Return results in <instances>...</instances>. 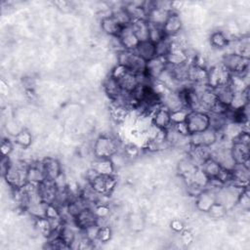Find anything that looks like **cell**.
Wrapping results in <instances>:
<instances>
[{"instance_id":"6da1fadb","label":"cell","mask_w":250,"mask_h":250,"mask_svg":"<svg viewBox=\"0 0 250 250\" xmlns=\"http://www.w3.org/2000/svg\"><path fill=\"white\" fill-rule=\"evenodd\" d=\"M117 63L124 66L131 73L141 74L145 72L146 62L139 57L135 51L122 49L117 54Z\"/></svg>"},{"instance_id":"7a4b0ae2","label":"cell","mask_w":250,"mask_h":250,"mask_svg":"<svg viewBox=\"0 0 250 250\" xmlns=\"http://www.w3.org/2000/svg\"><path fill=\"white\" fill-rule=\"evenodd\" d=\"M185 123L190 136L207 130L210 127V116L205 111L190 110L187 115Z\"/></svg>"},{"instance_id":"3957f363","label":"cell","mask_w":250,"mask_h":250,"mask_svg":"<svg viewBox=\"0 0 250 250\" xmlns=\"http://www.w3.org/2000/svg\"><path fill=\"white\" fill-rule=\"evenodd\" d=\"M117 142L109 136L101 135L94 143L93 152L95 158H111L117 153Z\"/></svg>"},{"instance_id":"277c9868","label":"cell","mask_w":250,"mask_h":250,"mask_svg":"<svg viewBox=\"0 0 250 250\" xmlns=\"http://www.w3.org/2000/svg\"><path fill=\"white\" fill-rule=\"evenodd\" d=\"M221 64L230 74H245L248 72L249 59L235 53L224 55Z\"/></svg>"},{"instance_id":"5b68a950","label":"cell","mask_w":250,"mask_h":250,"mask_svg":"<svg viewBox=\"0 0 250 250\" xmlns=\"http://www.w3.org/2000/svg\"><path fill=\"white\" fill-rule=\"evenodd\" d=\"M28 166L12 164L9 166L3 177L8 185L13 188H21L26 184V170Z\"/></svg>"},{"instance_id":"8992f818","label":"cell","mask_w":250,"mask_h":250,"mask_svg":"<svg viewBox=\"0 0 250 250\" xmlns=\"http://www.w3.org/2000/svg\"><path fill=\"white\" fill-rule=\"evenodd\" d=\"M230 73L220 63L207 69V86L216 89L229 84Z\"/></svg>"},{"instance_id":"52a82bcc","label":"cell","mask_w":250,"mask_h":250,"mask_svg":"<svg viewBox=\"0 0 250 250\" xmlns=\"http://www.w3.org/2000/svg\"><path fill=\"white\" fill-rule=\"evenodd\" d=\"M90 188L99 195H109V193L115 188L116 180L114 176L97 175L91 181L88 182Z\"/></svg>"},{"instance_id":"ba28073f","label":"cell","mask_w":250,"mask_h":250,"mask_svg":"<svg viewBox=\"0 0 250 250\" xmlns=\"http://www.w3.org/2000/svg\"><path fill=\"white\" fill-rule=\"evenodd\" d=\"M219 133L212 128L196 133L189 136V146H207L212 147L215 144L218 143Z\"/></svg>"},{"instance_id":"9c48e42d","label":"cell","mask_w":250,"mask_h":250,"mask_svg":"<svg viewBox=\"0 0 250 250\" xmlns=\"http://www.w3.org/2000/svg\"><path fill=\"white\" fill-rule=\"evenodd\" d=\"M167 68V62L164 57H158L151 59L150 61L146 62L145 74L152 81L157 80L160 75L165 71Z\"/></svg>"},{"instance_id":"30bf717a","label":"cell","mask_w":250,"mask_h":250,"mask_svg":"<svg viewBox=\"0 0 250 250\" xmlns=\"http://www.w3.org/2000/svg\"><path fill=\"white\" fill-rule=\"evenodd\" d=\"M116 38H117L120 46L123 48V50L134 51L140 43L139 39L137 38V36L135 35V33L132 29L131 24L123 26Z\"/></svg>"},{"instance_id":"8fae6325","label":"cell","mask_w":250,"mask_h":250,"mask_svg":"<svg viewBox=\"0 0 250 250\" xmlns=\"http://www.w3.org/2000/svg\"><path fill=\"white\" fill-rule=\"evenodd\" d=\"M40 163L47 181L54 182L62 173L61 163L54 157H45Z\"/></svg>"},{"instance_id":"7c38bea8","label":"cell","mask_w":250,"mask_h":250,"mask_svg":"<svg viewBox=\"0 0 250 250\" xmlns=\"http://www.w3.org/2000/svg\"><path fill=\"white\" fill-rule=\"evenodd\" d=\"M74 225L79 229H86L94 225H98V217L93 208L87 207L74 217Z\"/></svg>"},{"instance_id":"4fadbf2b","label":"cell","mask_w":250,"mask_h":250,"mask_svg":"<svg viewBox=\"0 0 250 250\" xmlns=\"http://www.w3.org/2000/svg\"><path fill=\"white\" fill-rule=\"evenodd\" d=\"M216 202V191L205 188L195 196V205L196 208L201 211L207 213L211 206Z\"/></svg>"},{"instance_id":"5bb4252c","label":"cell","mask_w":250,"mask_h":250,"mask_svg":"<svg viewBox=\"0 0 250 250\" xmlns=\"http://www.w3.org/2000/svg\"><path fill=\"white\" fill-rule=\"evenodd\" d=\"M183 28V21L177 12H171L165 23L162 26L166 37H173L180 34Z\"/></svg>"},{"instance_id":"9a60e30c","label":"cell","mask_w":250,"mask_h":250,"mask_svg":"<svg viewBox=\"0 0 250 250\" xmlns=\"http://www.w3.org/2000/svg\"><path fill=\"white\" fill-rule=\"evenodd\" d=\"M198 101H199V110L205 111L208 113L212 110V108L218 103V99L214 89H211L209 87L205 88L202 92L198 94Z\"/></svg>"},{"instance_id":"2e32d148","label":"cell","mask_w":250,"mask_h":250,"mask_svg":"<svg viewBox=\"0 0 250 250\" xmlns=\"http://www.w3.org/2000/svg\"><path fill=\"white\" fill-rule=\"evenodd\" d=\"M150 121L154 127L161 130H167L172 126L170 111L162 105L151 114Z\"/></svg>"},{"instance_id":"e0dca14e","label":"cell","mask_w":250,"mask_h":250,"mask_svg":"<svg viewBox=\"0 0 250 250\" xmlns=\"http://www.w3.org/2000/svg\"><path fill=\"white\" fill-rule=\"evenodd\" d=\"M160 104L163 107L168 109L170 112L175 111L181 108H184L179 92L176 91H167L159 97Z\"/></svg>"},{"instance_id":"ac0fdd59","label":"cell","mask_w":250,"mask_h":250,"mask_svg":"<svg viewBox=\"0 0 250 250\" xmlns=\"http://www.w3.org/2000/svg\"><path fill=\"white\" fill-rule=\"evenodd\" d=\"M230 154L235 162V164H245L249 163V146L242 145L238 142H231ZM249 166V165H248Z\"/></svg>"},{"instance_id":"d6986e66","label":"cell","mask_w":250,"mask_h":250,"mask_svg":"<svg viewBox=\"0 0 250 250\" xmlns=\"http://www.w3.org/2000/svg\"><path fill=\"white\" fill-rule=\"evenodd\" d=\"M103 87H104V93L112 102L118 101L123 94V91L120 87L118 80L112 77L110 74L104 79L103 83Z\"/></svg>"},{"instance_id":"ffe728a7","label":"cell","mask_w":250,"mask_h":250,"mask_svg":"<svg viewBox=\"0 0 250 250\" xmlns=\"http://www.w3.org/2000/svg\"><path fill=\"white\" fill-rule=\"evenodd\" d=\"M98 175L113 176L114 174V163L111 158H95L91 167Z\"/></svg>"},{"instance_id":"44dd1931","label":"cell","mask_w":250,"mask_h":250,"mask_svg":"<svg viewBox=\"0 0 250 250\" xmlns=\"http://www.w3.org/2000/svg\"><path fill=\"white\" fill-rule=\"evenodd\" d=\"M122 27L123 26L111 15L104 16V18H102L101 28L105 34L109 36L117 37Z\"/></svg>"},{"instance_id":"7402d4cb","label":"cell","mask_w":250,"mask_h":250,"mask_svg":"<svg viewBox=\"0 0 250 250\" xmlns=\"http://www.w3.org/2000/svg\"><path fill=\"white\" fill-rule=\"evenodd\" d=\"M46 181L44 172L41 167V163L39 165L31 164L28 165L26 170V183L38 187L40 184Z\"/></svg>"},{"instance_id":"603a6c76","label":"cell","mask_w":250,"mask_h":250,"mask_svg":"<svg viewBox=\"0 0 250 250\" xmlns=\"http://www.w3.org/2000/svg\"><path fill=\"white\" fill-rule=\"evenodd\" d=\"M134 51L137 53L139 57H141L146 62H148L156 57L155 44L150 40L140 42Z\"/></svg>"},{"instance_id":"cb8c5ba5","label":"cell","mask_w":250,"mask_h":250,"mask_svg":"<svg viewBox=\"0 0 250 250\" xmlns=\"http://www.w3.org/2000/svg\"><path fill=\"white\" fill-rule=\"evenodd\" d=\"M170 13L171 12H169V11L153 7L152 9H150L147 12L146 21H148V23L159 25V26H163V24L165 23L166 20L168 19Z\"/></svg>"},{"instance_id":"d4e9b609","label":"cell","mask_w":250,"mask_h":250,"mask_svg":"<svg viewBox=\"0 0 250 250\" xmlns=\"http://www.w3.org/2000/svg\"><path fill=\"white\" fill-rule=\"evenodd\" d=\"M200 169L205 173V175L210 179H217L222 167L221 165L213 158V157H209L207 158L200 166Z\"/></svg>"},{"instance_id":"484cf974","label":"cell","mask_w":250,"mask_h":250,"mask_svg":"<svg viewBox=\"0 0 250 250\" xmlns=\"http://www.w3.org/2000/svg\"><path fill=\"white\" fill-rule=\"evenodd\" d=\"M132 29L139 39L140 42L142 41H146L148 40L149 36V23L147 22L146 20H141V21H136L131 23Z\"/></svg>"},{"instance_id":"4316f807","label":"cell","mask_w":250,"mask_h":250,"mask_svg":"<svg viewBox=\"0 0 250 250\" xmlns=\"http://www.w3.org/2000/svg\"><path fill=\"white\" fill-rule=\"evenodd\" d=\"M118 82L124 93H132L139 85L138 75L129 71L126 72L122 77H120L118 79Z\"/></svg>"},{"instance_id":"83f0119b","label":"cell","mask_w":250,"mask_h":250,"mask_svg":"<svg viewBox=\"0 0 250 250\" xmlns=\"http://www.w3.org/2000/svg\"><path fill=\"white\" fill-rule=\"evenodd\" d=\"M197 168H199V167L189 157L181 160L178 165V171H179L180 175L183 178L187 179L188 181L191 178V176L194 174V172L197 170Z\"/></svg>"},{"instance_id":"f1b7e54d","label":"cell","mask_w":250,"mask_h":250,"mask_svg":"<svg viewBox=\"0 0 250 250\" xmlns=\"http://www.w3.org/2000/svg\"><path fill=\"white\" fill-rule=\"evenodd\" d=\"M249 88L241 93H234L231 103L229 106L230 110H240L247 104H249Z\"/></svg>"},{"instance_id":"f546056e","label":"cell","mask_w":250,"mask_h":250,"mask_svg":"<svg viewBox=\"0 0 250 250\" xmlns=\"http://www.w3.org/2000/svg\"><path fill=\"white\" fill-rule=\"evenodd\" d=\"M214 91L216 93L218 102L221 103L222 104H224L225 106L229 107L231 103V100L233 98V95H234V93L230 89V87L229 85H225V86H221V87L214 89Z\"/></svg>"},{"instance_id":"4dcf8cb0","label":"cell","mask_w":250,"mask_h":250,"mask_svg":"<svg viewBox=\"0 0 250 250\" xmlns=\"http://www.w3.org/2000/svg\"><path fill=\"white\" fill-rule=\"evenodd\" d=\"M210 45L216 49H225L229 45V39L225 32L217 30L211 33L209 37Z\"/></svg>"},{"instance_id":"1f68e13d","label":"cell","mask_w":250,"mask_h":250,"mask_svg":"<svg viewBox=\"0 0 250 250\" xmlns=\"http://www.w3.org/2000/svg\"><path fill=\"white\" fill-rule=\"evenodd\" d=\"M59 235L64 240V242L69 246V248H71L77 236L75 230L70 226H67L64 224L61 227L59 230Z\"/></svg>"},{"instance_id":"d6a6232c","label":"cell","mask_w":250,"mask_h":250,"mask_svg":"<svg viewBox=\"0 0 250 250\" xmlns=\"http://www.w3.org/2000/svg\"><path fill=\"white\" fill-rule=\"evenodd\" d=\"M14 140L19 146L22 148H27L32 143V136L28 130L21 129L18 132L17 135H15Z\"/></svg>"},{"instance_id":"836d02e7","label":"cell","mask_w":250,"mask_h":250,"mask_svg":"<svg viewBox=\"0 0 250 250\" xmlns=\"http://www.w3.org/2000/svg\"><path fill=\"white\" fill-rule=\"evenodd\" d=\"M122 26H125V25H129L132 23V21H131V18L125 8L124 7H119V8H115L111 14H110Z\"/></svg>"},{"instance_id":"e575fe53","label":"cell","mask_w":250,"mask_h":250,"mask_svg":"<svg viewBox=\"0 0 250 250\" xmlns=\"http://www.w3.org/2000/svg\"><path fill=\"white\" fill-rule=\"evenodd\" d=\"M35 227L39 230V232H41L46 237H48L50 233L53 231L51 222L47 217L35 219Z\"/></svg>"},{"instance_id":"d590c367","label":"cell","mask_w":250,"mask_h":250,"mask_svg":"<svg viewBox=\"0 0 250 250\" xmlns=\"http://www.w3.org/2000/svg\"><path fill=\"white\" fill-rule=\"evenodd\" d=\"M165 37L166 36L164 35L162 26L149 23V36H148V40H150L151 42L156 44L157 42H159L160 40L164 39Z\"/></svg>"},{"instance_id":"8d00e7d4","label":"cell","mask_w":250,"mask_h":250,"mask_svg":"<svg viewBox=\"0 0 250 250\" xmlns=\"http://www.w3.org/2000/svg\"><path fill=\"white\" fill-rule=\"evenodd\" d=\"M156 47V56L158 57H166L171 50V41L169 37H165L155 44Z\"/></svg>"},{"instance_id":"74e56055","label":"cell","mask_w":250,"mask_h":250,"mask_svg":"<svg viewBox=\"0 0 250 250\" xmlns=\"http://www.w3.org/2000/svg\"><path fill=\"white\" fill-rule=\"evenodd\" d=\"M188 111L189 110H188L186 108H181V109H178V110H175V111H171L170 112V117H171L172 125L185 122Z\"/></svg>"},{"instance_id":"f35d334b","label":"cell","mask_w":250,"mask_h":250,"mask_svg":"<svg viewBox=\"0 0 250 250\" xmlns=\"http://www.w3.org/2000/svg\"><path fill=\"white\" fill-rule=\"evenodd\" d=\"M227 209L225 206H223L222 204L218 203V202H215L211 208L208 210V214L212 217V218H215V219H218V218H222L223 216L226 215L227 213Z\"/></svg>"},{"instance_id":"ab89813d","label":"cell","mask_w":250,"mask_h":250,"mask_svg":"<svg viewBox=\"0 0 250 250\" xmlns=\"http://www.w3.org/2000/svg\"><path fill=\"white\" fill-rule=\"evenodd\" d=\"M236 204L238 206H240L243 211H248L249 210V207H250V196H249L248 188H244L243 191L240 193Z\"/></svg>"},{"instance_id":"60d3db41","label":"cell","mask_w":250,"mask_h":250,"mask_svg":"<svg viewBox=\"0 0 250 250\" xmlns=\"http://www.w3.org/2000/svg\"><path fill=\"white\" fill-rule=\"evenodd\" d=\"M111 237V229L109 226H102L99 228L97 240L100 242H107Z\"/></svg>"},{"instance_id":"b9f144b4","label":"cell","mask_w":250,"mask_h":250,"mask_svg":"<svg viewBox=\"0 0 250 250\" xmlns=\"http://www.w3.org/2000/svg\"><path fill=\"white\" fill-rule=\"evenodd\" d=\"M94 211L98 217V220L107 219L109 216V207L106 204H98L95 206Z\"/></svg>"},{"instance_id":"7bdbcfd3","label":"cell","mask_w":250,"mask_h":250,"mask_svg":"<svg viewBox=\"0 0 250 250\" xmlns=\"http://www.w3.org/2000/svg\"><path fill=\"white\" fill-rule=\"evenodd\" d=\"M126 72H128L127 70H126V68L124 67V66H122V65H120V64H116L113 68H112V70H111V73H110V75L112 76V77H114L115 79H119L120 77H122Z\"/></svg>"},{"instance_id":"ee69618b","label":"cell","mask_w":250,"mask_h":250,"mask_svg":"<svg viewBox=\"0 0 250 250\" xmlns=\"http://www.w3.org/2000/svg\"><path fill=\"white\" fill-rule=\"evenodd\" d=\"M1 151L3 156H9L13 151V144L9 140H3L1 143Z\"/></svg>"},{"instance_id":"f6af8a7d","label":"cell","mask_w":250,"mask_h":250,"mask_svg":"<svg viewBox=\"0 0 250 250\" xmlns=\"http://www.w3.org/2000/svg\"><path fill=\"white\" fill-rule=\"evenodd\" d=\"M182 241L185 243V244H189L192 239H193V236H192V233L188 230H182Z\"/></svg>"},{"instance_id":"bcb514c9","label":"cell","mask_w":250,"mask_h":250,"mask_svg":"<svg viewBox=\"0 0 250 250\" xmlns=\"http://www.w3.org/2000/svg\"><path fill=\"white\" fill-rule=\"evenodd\" d=\"M171 228L175 231H182L184 229V225L180 220H173L171 222Z\"/></svg>"}]
</instances>
